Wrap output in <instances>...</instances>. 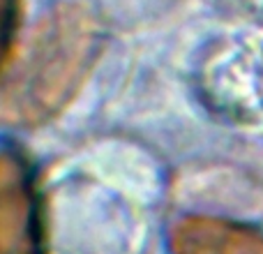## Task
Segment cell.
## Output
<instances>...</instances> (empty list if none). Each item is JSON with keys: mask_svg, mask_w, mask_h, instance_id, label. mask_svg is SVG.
Returning <instances> with one entry per match:
<instances>
[{"mask_svg": "<svg viewBox=\"0 0 263 254\" xmlns=\"http://www.w3.org/2000/svg\"><path fill=\"white\" fill-rule=\"evenodd\" d=\"M173 254H263V236L219 220H187L171 238Z\"/></svg>", "mask_w": 263, "mask_h": 254, "instance_id": "7a4b0ae2", "label": "cell"}, {"mask_svg": "<svg viewBox=\"0 0 263 254\" xmlns=\"http://www.w3.org/2000/svg\"><path fill=\"white\" fill-rule=\"evenodd\" d=\"M14 26H16V0H0V65L12 44Z\"/></svg>", "mask_w": 263, "mask_h": 254, "instance_id": "3957f363", "label": "cell"}, {"mask_svg": "<svg viewBox=\"0 0 263 254\" xmlns=\"http://www.w3.org/2000/svg\"><path fill=\"white\" fill-rule=\"evenodd\" d=\"M0 254H42L35 187L16 153H0Z\"/></svg>", "mask_w": 263, "mask_h": 254, "instance_id": "6da1fadb", "label": "cell"}]
</instances>
